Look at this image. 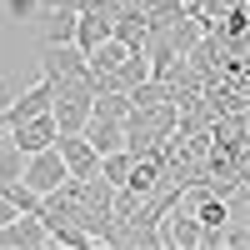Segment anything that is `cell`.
I'll list each match as a JSON object with an SVG mask.
<instances>
[{
	"label": "cell",
	"mask_w": 250,
	"mask_h": 250,
	"mask_svg": "<svg viewBox=\"0 0 250 250\" xmlns=\"http://www.w3.org/2000/svg\"><path fill=\"white\" fill-rule=\"evenodd\" d=\"M130 165H135V155H130V150L120 145V150H105V155H100L95 175H100V180H110V185H120L125 175H130Z\"/></svg>",
	"instance_id": "10"
},
{
	"label": "cell",
	"mask_w": 250,
	"mask_h": 250,
	"mask_svg": "<svg viewBox=\"0 0 250 250\" xmlns=\"http://www.w3.org/2000/svg\"><path fill=\"white\" fill-rule=\"evenodd\" d=\"M0 195H5V200L15 205V210H20V215H35V210H40V195L30 190L25 180H5V185H0Z\"/></svg>",
	"instance_id": "11"
},
{
	"label": "cell",
	"mask_w": 250,
	"mask_h": 250,
	"mask_svg": "<svg viewBox=\"0 0 250 250\" xmlns=\"http://www.w3.org/2000/svg\"><path fill=\"white\" fill-rule=\"evenodd\" d=\"M55 150H60V160H65V175H95V165H100V155H95V145L85 140V135H55Z\"/></svg>",
	"instance_id": "6"
},
{
	"label": "cell",
	"mask_w": 250,
	"mask_h": 250,
	"mask_svg": "<svg viewBox=\"0 0 250 250\" xmlns=\"http://www.w3.org/2000/svg\"><path fill=\"white\" fill-rule=\"evenodd\" d=\"M10 145L20 155H30V150H45V145H55V135H60V125H55V115L50 110H40V115H30V120H20V125H10Z\"/></svg>",
	"instance_id": "4"
},
{
	"label": "cell",
	"mask_w": 250,
	"mask_h": 250,
	"mask_svg": "<svg viewBox=\"0 0 250 250\" xmlns=\"http://www.w3.org/2000/svg\"><path fill=\"white\" fill-rule=\"evenodd\" d=\"M30 250V245H50V235H45V225H40L35 215H15V220H5L0 225V250Z\"/></svg>",
	"instance_id": "8"
},
{
	"label": "cell",
	"mask_w": 250,
	"mask_h": 250,
	"mask_svg": "<svg viewBox=\"0 0 250 250\" xmlns=\"http://www.w3.org/2000/svg\"><path fill=\"white\" fill-rule=\"evenodd\" d=\"M20 165H25V155H20L10 140H0V185H5V180H20Z\"/></svg>",
	"instance_id": "12"
},
{
	"label": "cell",
	"mask_w": 250,
	"mask_h": 250,
	"mask_svg": "<svg viewBox=\"0 0 250 250\" xmlns=\"http://www.w3.org/2000/svg\"><path fill=\"white\" fill-rule=\"evenodd\" d=\"M35 65H40L45 80H80V75H90L85 50L70 45V40H40L35 45Z\"/></svg>",
	"instance_id": "1"
},
{
	"label": "cell",
	"mask_w": 250,
	"mask_h": 250,
	"mask_svg": "<svg viewBox=\"0 0 250 250\" xmlns=\"http://www.w3.org/2000/svg\"><path fill=\"white\" fill-rule=\"evenodd\" d=\"M40 5H45V10H55V5H70V0H40Z\"/></svg>",
	"instance_id": "13"
},
{
	"label": "cell",
	"mask_w": 250,
	"mask_h": 250,
	"mask_svg": "<svg viewBox=\"0 0 250 250\" xmlns=\"http://www.w3.org/2000/svg\"><path fill=\"white\" fill-rule=\"evenodd\" d=\"M20 180H25L35 195H50L55 185L65 180V160H60V150H55V145H45V150H30L25 165H20Z\"/></svg>",
	"instance_id": "2"
},
{
	"label": "cell",
	"mask_w": 250,
	"mask_h": 250,
	"mask_svg": "<svg viewBox=\"0 0 250 250\" xmlns=\"http://www.w3.org/2000/svg\"><path fill=\"white\" fill-rule=\"evenodd\" d=\"M110 35V15H105V5H95V10H75V30H70V45H80V50H95L100 40Z\"/></svg>",
	"instance_id": "7"
},
{
	"label": "cell",
	"mask_w": 250,
	"mask_h": 250,
	"mask_svg": "<svg viewBox=\"0 0 250 250\" xmlns=\"http://www.w3.org/2000/svg\"><path fill=\"white\" fill-rule=\"evenodd\" d=\"M50 95H55V80H45L40 75L30 90H20L10 105H0V115H5V130L10 125H20V120H30V115H40V110H50Z\"/></svg>",
	"instance_id": "5"
},
{
	"label": "cell",
	"mask_w": 250,
	"mask_h": 250,
	"mask_svg": "<svg viewBox=\"0 0 250 250\" xmlns=\"http://www.w3.org/2000/svg\"><path fill=\"white\" fill-rule=\"evenodd\" d=\"M160 245H170V250H200V220L190 210H180V200L160 210Z\"/></svg>",
	"instance_id": "3"
},
{
	"label": "cell",
	"mask_w": 250,
	"mask_h": 250,
	"mask_svg": "<svg viewBox=\"0 0 250 250\" xmlns=\"http://www.w3.org/2000/svg\"><path fill=\"white\" fill-rule=\"evenodd\" d=\"M80 135L95 145V155H105V150H120V145H125V125L105 120V115H90L85 125H80Z\"/></svg>",
	"instance_id": "9"
}]
</instances>
